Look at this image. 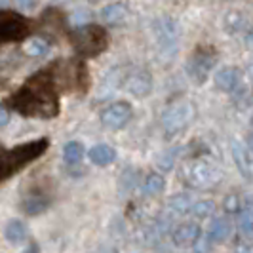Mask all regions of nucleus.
Masks as SVG:
<instances>
[{
	"label": "nucleus",
	"mask_w": 253,
	"mask_h": 253,
	"mask_svg": "<svg viewBox=\"0 0 253 253\" xmlns=\"http://www.w3.org/2000/svg\"><path fill=\"white\" fill-rule=\"evenodd\" d=\"M4 236L10 244H19V242L25 240L27 236V228L23 221H17V219H12L6 228H4Z\"/></svg>",
	"instance_id": "19"
},
{
	"label": "nucleus",
	"mask_w": 253,
	"mask_h": 253,
	"mask_svg": "<svg viewBox=\"0 0 253 253\" xmlns=\"http://www.w3.org/2000/svg\"><path fill=\"white\" fill-rule=\"evenodd\" d=\"M246 40H248V46H252V48H253V35H248V38H246Z\"/></svg>",
	"instance_id": "31"
},
{
	"label": "nucleus",
	"mask_w": 253,
	"mask_h": 253,
	"mask_svg": "<svg viewBox=\"0 0 253 253\" xmlns=\"http://www.w3.org/2000/svg\"><path fill=\"white\" fill-rule=\"evenodd\" d=\"M59 67L57 73H51L53 82H57L65 89H86L88 86V71L82 61H63L55 63Z\"/></svg>",
	"instance_id": "6"
},
{
	"label": "nucleus",
	"mask_w": 253,
	"mask_h": 253,
	"mask_svg": "<svg viewBox=\"0 0 253 253\" xmlns=\"http://www.w3.org/2000/svg\"><path fill=\"white\" fill-rule=\"evenodd\" d=\"M219 53L213 46H198L192 51L189 63H187V73L196 82V84H204L208 80V75L211 73V69L215 67Z\"/></svg>",
	"instance_id": "5"
},
{
	"label": "nucleus",
	"mask_w": 253,
	"mask_h": 253,
	"mask_svg": "<svg viewBox=\"0 0 253 253\" xmlns=\"http://www.w3.org/2000/svg\"><path fill=\"white\" fill-rule=\"evenodd\" d=\"M232 232V225L227 217H219V219H213L211 225L208 228V242L211 244H221L225 242L230 236Z\"/></svg>",
	"instance_id": "16"
},
{
	"label": "nucleus",
	"mask_w": 253,
	"mask_h": 253,
	"mask_svg": "<svg viewBox=\"0 0 253 253\" xmlns=\"http://www.w3.org/2000/svg\"><path fill=\"white\" fill-rule=\"evenodd\" d=\"M82 156H84V145L82 143H78V141H71V143H67L63 149V158L67 164L75 166V164H80V160H82Z\"/></svg>",
	"instance_id": "20"
},
{
	"label": "nucleus",
	"mask_w": 253,
	"mask_h": 253,
	"mask_svg": "<svg viewBox=\"0 0 253 253\" xmlns=\"http://www.w3.org/2000/svg\"><path fill=\"white\" fill-rule=\"evenodd\" d=\"M48 206H50V194L44 187H37V183L31 185V190L23 194V200H21V208L29 215L42 213Z\"/></svg>",
	"instance_id": "10"
},
{
	"label": "nucleus",
	"mask_w": 253,
	"mask_h": 253,
	"mask_svg": "<svg viewBox=\"0 0 253 253\" xmlns=\"http://www.w3.org/2000/svg\"><path fill=\"white\" fill-rule=\"evenodd\" d=\"M244 25V15L238 10H230L225 15V27H227L228 33H236L240 31V27Z\"/></svg>",
	"instance_id": "25"
},
{
	"label": "nucleus",
	"mask_w": 253,
	"mask_h": 253,
	"mask_svg": "<svg viewBox=\"0 0 253 253\" xmlns=\"http://www.w3.org/2000/svg\"><path fill=\"white\" fill-rule=\"evenodd\" d=\"M223 171L210 162H194L187 169V183L194 189H211L221 183Z\"/></svg>",
	"instance_id": "8"
},
{
	"label": "nucleus",
	"mask_w": 253,
	"mask_h": 253,
	"mask_svg": "<svg viewBox=\"0 0 253 253\" xmlns=\"http://www.w3.org/2000/svg\"><path fill=\"white\" fill-rule=\"evenodd\" d=\"M124 88L135 97H147L152 91V78L147 71H135V73L127 75Z\"/></svg>",
	"instance_id": "11"
},
{
	"label": "nucleus",
	"mask_w": 253,
	"mask_h": 253,
	"mask_svg": "<svg viewBox=\"0 0 253 253\" xmlns=\"http://www.w3.org/2000/svg\"><path fill=\"white\" fill-rule=\"evenodd\" d=\"M166 189V179L160 175V173H149L147 179H145V185H143V190L145 194L149 196H156L160 192H164Z\"/></svg>",
	"instance_id": "22"
},
{
	"label": "nucleus",
	"mask_w": 253,
	"mask_h": 253,
	"mask_svg": "<svg viewBox=\"0 0 253 253\" xmlns=\"http://www.w3.org/2000/svg\"><path fill=\"white\" fill-rule=\"evenodd\" d=\"M50 141L48 139H37L23 143L19 147H13L12 151H6L0 143V181L8 179L10 175L17 173L19 169H23L29 162L37 160L38 156H42L48 149Z\"/></svg>",
	"instance_id": "2"
},
{
	"label": "nucleus",
	"mask_w": 253,
	"mask_h": 253,
	"mask_svg": "<svg viewBox=\"0 0 253 253\" xmlns=\"http://www.w3.org/2000/svg\"><path fill=\"white\" fill-rule=\"evenodd\" d=\"M35 2H37V0H17V4H19L21 8H31V6H35Z\"/></svg>",
	"instance_id": "29"
},
{
	"label": "nucleus",
	"mask_w": 253,
	"mask_h": 253,
	"mask_svg": "<svg viewBox=\"0 0 253 253\" xmlns=\"http://www.w3.org/2000/svg\"><path fill=\"white\" fill-rule=\"evenodd\" d=\"M189 210H190V200H189V196H185V194L173 196V198L169 200V211H171L173 215H183V213H187Z\"/></svg>",
	"instance_id": "24"
},
{
	"label": "nucleus",
	"mask_w": 253,
	"mask_h": 253,
	"mask_svg": "<svg viewBox=\"0 0 253 253\" xmlns=\"http://www.w3.org/2000/svg\"><path fill=\"white\" fill-rule=\"evenodd\" d=\"M131 105L126 101H118L109 105L105 111L101 113V122L105 127L109 129H122L127 122L131 120Z\"/></svg>",
	"instance_id": "9"
},
{
	"label": "nucleus",
	"mask_w": 253,
	"mask_h": 253,
	"mask_svg": "<svg viewBox=\"0 0 253 253\" xmlns=\"http://www.w3.org/2000/svg\"><path fill=\"white\" fill-rule=\"evenodd\" d=\"M40 25L48 35H61L65 31V17L59 10H46L40 17Z\"/></svg>",
	"instance_id": "15"
},
{
	"label": "nucleus",
	"mask_w": 253,
	"mask_h": 253,
	"mask_svg": "<svg viewBox=\"0 0 253 253\" xmlns=\"http://www.w3.org/2000/svg\"><path fill=\"white\" fill-rule=\"evenodd\" d=\"M31 33V23L21 13L0 12V44L19 42Z\"/></svg>",
	"instance_id": "7"
},
{
	"label": "nucleus",
	"mask_w": 253,
	"mask_h": 253,
	"mask_svg": "<svg viewBox=\"0 0 253 253\" xmlns=\"http://www.w3.org/2000/svg\"><path fill=\"white\" fill-rule=\"evenodd\" d=\"M4 2H8V0H0V4H4Z\"/></svg>",
	"instance_id": "32"
},
{
	"label": "nucleus",
	"mask_w": 253,
	"mask_h": 253,
	"mask_svg": "<svg viewBox=\"0 0 253 253\" xmlns=\"http://www.w3.org/2000/svg\"><path fill=\"white\" fill-rule=\"evenodd\" d=\"M232 158L242 175L248 181H253V152L242 143H232Z\"/></svg>",
	"instance_id": "12"
},
{
	"label": "nucleus",
	"mask_w": 253,
	"mask_h": 253,
	"mask_svg": "<svg viewBox=\"0 0 253 253\" xmlns=\"http://www.w3.org/2000/svg\"><path fill=\"white\" fill-rule=\"evenodd\" d=\"M8 122H10V113L6 111V107L0 105V127H4Z\"/></svg>",
	"instance_id": "28"
},
{
	"label": "nucleus",
	"mask_w": 253,
	"mask_h": 253,
	"mask_svg": "<svg viewBox=\"0 0 253 253\" xmlns=\"http://www.w3.org/2000/svg\"><path fill=\"white\" fill-rule=\"evenodd\" d=\"M240 228L244 234H253V196H250L246 206L240 208Z\"/></svg>",
	"instance_id": "21"
},
{
	"label": "nucleus",
	"mask_w": 253,
	"mask_h": 253,
	"mask_svg": "<svg viewBox=\"0 0 253 253\" xmlns=\"http://www.w3.org/2000/svg\"><path fill=\"white\" fill-rule=\"evenodd\" d=\"M252 126H253V118H252Z\"/></svg>",
	"instance_id": "34"
},
{
	"label": "nucleus",
	"mask_w": 253,
	"mask_h": 253,
	"mask_svg": "<svg viewBox=\"0 0 253 253\" xmlns=\"http://www.w3.org/2000/svg\"><path fill=\"white\" fill-rule=\"evenodd\" d=\"M127 17V6L122 2H113L101 10V19L107 25H120Z\"/></svg>",
	"instance_id": "17"
},
{
	"label": "nucleus",
	"mask_w": 253,
	"mask_h": 253,
	"mask_svg": "<svg viewBox=\"0 0 253 253\" xmlns=\"http://www.w3.org/2000/svg\"><path fill=\"white\" fill-rule=\"evenodd\" d=\"M215 211V202L213 200H200L194 206H190V213L198 219H208V217L213 215Z\"/></svg>",
	"instance_id": "23"
},
{
	"label": "nucleus",
	"mask_w": 253,
	"mask_h": 253,
	"mask_svg": "<svg viewBox=\"0 0 253 253\" xmlns=\"http://www.w3.org/2000/svg\"><path fill=\"white\" fill-rule=\"evenodd\" d=\"M10 107L23 116L55 118L59 114V97L50 71H40L29 78L17 93L10 97Z\"/></svg>",
	"instance_id": "1"
},
{
	"label": "nucleus",
	"mask_w": 253,
	"mask_h": 253,
	"mask_svg": "<svg viewBox=\"0 0 253 253\" xmlns=\"http://www.w3.org/2000/svg\"><path fill=\"white\" fill-rule=\"evenodd\" d=\"M200 227L196 223H185V225H179L173 230V244H177L181 248L185 246H192L200 240Z\"/></svg>",
	"instance_id": "14"
},
{
	"label": "nucleus",
	"mask_w": 253,
	"mask_h": 253,
	"mask_svg": "<svg viewBox=\"0 0 253 253\" xmlns=\"http://www.w3.org/2000/svg\"><path fill=\"white\" fill-rule=\"evenodd\" d=\"M71 42L78 55L97 57L109 48V35L99 25H84L71 33Z\"/></svg>",
	"instance_id": "3"
},
{
	"label": "nucleus",
	"mask_w": 253,
	"mask_h": 253,
	"mask_svg": "<svg viewBox=\"0 0 253 253\" xmlns=\"http://www.w3.org/2000/svg\"><path fill=\"white\" fill-rule=\"evenodd\" d=\"M252 103H253V93H252Z\"/></svg>",
	"instance_id": "33"
},
{
	"label": "nucleus",
	"mask_w": 253,
	"mask_h": 253,
	"mask_svg": "<svg viewBox=\"0 0 253 253\" xmlns=\"http://www.w3.org/2000/svg\"><path fill=\"white\" fill-rule=\"evenodd\" d=\"M240 200L236 194H227L225 200H223V210L228 211V213H234V211H240Z\"/></svg>",
	"instance_id": "27"
},
{
	"label": "nucleus",
	"mask_w": 253,
	"mask_h": 253,
	"mask_svg": "<svg viewBox=\"0 0 253 253\" xmlns=\"http://www.w3.org/2000/svg\"><path fill=\"white\" fill-rule=\"evenodd\" d=\"M242 75L236 67H221L215 73V86L221 91H234L240 86Z\"/></svg>",
	"instance_id": "13"
},
{
	"label": "nucleus",
	"mask_w": 253,
	"mask_h": 253,
	"mask_svg": "<svg viewBox=\"0 0 253 253\" xmlns=\"http://www.w3.org/2000/svg\"><path fill=\"white\" fill-rule=\"evenodd\" d=\"M196 116V107L192 101H177L169 105L162 114V127L168 135H177L190 126Z\"/></svg>",
	"instance_id": "4"
},
{
	"label": "nucleus",
	"mask_w": 253,
	"mask_h": 253,
	"mask_svg": "<svg viewBox=\"0 0 253 253\" xmlns=\"http://www.w3.org/2000/svg\"><path fill=\"white\" fill-rule=\"evenodd\" d=\"M116 158V151L109 145H95L89 151V160L95 166H109Z\"/></svg>",
	"instance_id": "18"
},
{
	"label": "nucleus",
	"mask_w": 253,
	"mask_h": 253,
	"mask_svg": "<svg viewBox=\"0 0 253 253\" xmlns=\"http://www.w3.org/2000/svg\"><path fill=\"white\" fill-rule=\"evenodd\" d=\"M48 50H50V46H48V42H44V40H31L25 48V51L31 57H40V55L48 53Z\"/></svg>",
	"instance_id": "26"
},
{
	"label": "nucleus",
	"mask_w": 253,
	"mask_h": 253,
	"mask_svg": "<svg viewBox=\"0 0 253 253\" xmlns=\"http://www.w3.org/2000/svg\"><path fill=\"white\" fill-rule=\"evenodd\" d=\"M248 149L253 152V133L250 135V137H248Z\"/></svg>",
	"instance_id": "30"
}]
</instances>
